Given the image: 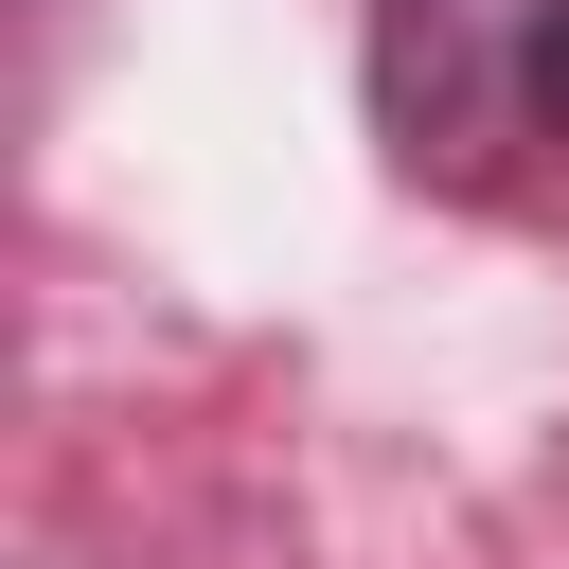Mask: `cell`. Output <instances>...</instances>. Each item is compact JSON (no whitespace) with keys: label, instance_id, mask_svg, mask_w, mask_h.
I'll list each match as a JSON object with an SVG mask.
<instances>
[{"label":"cell","instance_id":"7a4b0ae2","mask_svg":"<svg viewBox=\"0 0 569 569\" xmlns=\"http://www.w3.org/2000/svg\"><path fill=\"white\" fill-rule=\"evenodd\" d=\"M533 142H569V0H533Z\"/></svg>","mask_w":569,"mask_h":569},{"label":"cell","instance_id":"6da1fadb","mask_svg":"<svg viewBox=\"0 0 569 569\" xmlns=\"http://www.w3.org/2000/svg\"><path fill=\"white\" fill-rule=\"evenodd\" d=\"M373 142L409 178H480L533 142V0H373Z\"/></svg>","mask_w":569,"mask_h":569}]
</instances>
